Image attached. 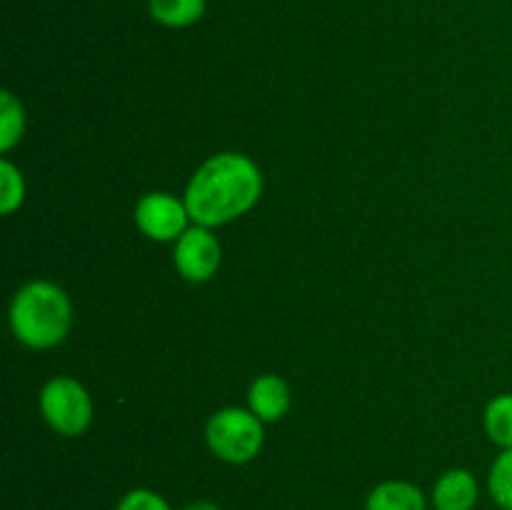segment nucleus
Wrapping results in <instances>:
<instances>
[{"label":"nucleus","instance_id":"obj_5","mask_svg":"<svg viewBox=\"0 0 512 510\" xmlns=\"http://www.w3.org/2000/svg\"><path fill=\"white\" fill-rule=\"evenodd\" d=\"M185 200L170 193H148L135 205V225L145 238L155 243H175L190 228Z\"/></svg>","mask_w":512,"mask_h":510},{"label":"nucleus","instance_id":"obj_15","mask_svg":"<svg viewBox=\"0 0 512 510\" xmlns=\"http://www.w3.org/2000/svg\"><path fill=\"white\" fill-rule=\"evenodd\" d=\"M115 510H175L168 500L150 488H133L120 498Z\"/></svg>","mask_w":512,"mask_h":510},{"label":"nucleus","instance_id":"obj_8","mask_svg":"<svg viewBox=\"0 0 512 510\" xmlns=\"http://www.w3.org/2000/svg\"><path fill=\"white\" fill-rule=\"evenodd\" d=\"M290 400L293 395L280 375L265 373L250 383L248 405L263 423H278L280 418H285V413L290 410Z\"/></svg>","mask_w":512,"mask_h":510},{"label":"nucleus","instance_id":"obj_14","mask_svg":"<svg viewBox=\"0 0 512 510\" xmlns=\"http://www.w3.org/2000/svg\"><path fill=\"white\" fill-rule=\"evenodd\" d=\"M25 200V178L13 160H0V213L13 215Z\"/></svg>","mask_w":512,"mask_h":510},{"label":"nucleus","instance_id":"obj_1","mask_svg":"<svg viewBox=\"0 0 512 510\" xmlns=\"http://www.w3.org/2000/svg\"><path fill=\"white\" fill-rule=\"evenodd\" d=\"M263 195V173L258 163L243 153L210 155L193 173L185 188V205L193 225L220 228L258 205Z\"/></svg>","mask_w":512,"mask_h":510},{"label":"nucleus","instance_id":"obj_9","mask_svg":"<svg viewBox=\"0 0 512 510\" xmlns=\"http://www.w3.org/2000/svg\"><path fill=\"white\" fill-rule=\"evenodd\" d=\"M365 510H428V498L408 480H383L368 493Z\"/></svg>","mask_w":512,"mask_h":510},{"label":"nucleus","instance_id":"obj_16","mask_svg":"<svg viewBox=\"0 0 512 510\" xmlns=\"http://www.w3.org/2000/svg\"><path fill=\"white\" fill-rule=\"evenodd\" d=\"M183 510H223L218 503H213V500H193V503L185 505Z\"/></svg>","mask_w":512,"mask_h":510},{"label":"nucleus","instance_id":"obj_2","mask_svg":"<svg viewBox=\"0 0 512 510\" xmlns=\"http://www.w3.org/2000/svg\"><path fill=\"white\" fill-rule=\"evenodd\" d=\"M10 330L25 348L48 350L63 343L73 325L68 293L50 280H30L10 300Z\"/></svg>","mask_w":512,"mask_h":510},{"label":"nucleus","instance_id":"obj_6","mask_svg":"<svg viewBox=\"0 0 512 510\" xmlns=\"http://www.w3.org/2000/svg\"><path fill=\"white\" fill-rule=\"evenodd\" d=\"M223 248L220 240L215 238L213 230L203 225H190L178 240H175L173 263L180 278L190 283H208L220 268Z\"/></svg>","mask_w":512,"mask_h":510},{"label":"nucleus","instance_id":"obj_4","mask_svg":"<svg viewBox=\"0 0 512 510\" xmlns=\"http://www.w3.org/2000/svg\"><path fill=\"white\" fill-rule=\"evenodd\" d=\"M40 415L60 438H78L93 423V400L85 385L70 375H55L40 390Z\"/></svg>","mask_w":512,"mask_h":510},{"label":"nucleus","instance_id":"obj_7","mask_svg":"<svg viewBox=\"0 0 512 510\" xmlns=\"http://www.w3.org/2000/svg\"><path fill=\"white\" fill-rule=\"evenodd\" d=\"M480 500V485L470 470L450 468L435 480L430 505L435 510H475Z\"/></svg>","mask_w":512,"mask_h":510},{"label":"nucleus","instance_id":"obj_11","mask_svg":"<svg viewBox=\"0 0 512 510\" xmlns=\"http://www.w3.org/2000/svg\"><path fill=\"white\" fill-rule=\"evenodd\" d=\"M485 435L498 445L500 450L512 448V393L495 395L483 413Z\"/></svg>","mask_w":512,"mask_h":510},{"label":"nucleus","instance_id":"obj_13","mask_svg":"<svg viewBox=\"0 0 512 510\" xmlns=\"http://www.w3.org/2000/svg\"><path fill=\"white\" fill-rule=\"evenodd\" d=\"M488 495L500 510H512V448L500 450L490 465Z\"/></svg>","mask_w":512,"mask_h":510},{"label":"nucleus","instance_id":"obj_3","mask_svg":"<svg viewBox=\"0 0 512 510\" xmlns=\"http://www.w3.org/2000/svg\"><path fill=\"white\" fill-rule=\"evenodd\" d=\"M263 420L245 408H220L210 415L205 425V443L210 453L230 465H245L255 460L263 450L265 430Z\"/></svg>","mask_w":512,"mask_h":510},{"label":"nucleus","instance_id":"obj_12","mask_svg":"<svg viewBox=\"0 0 512 510\" xmlns=\"http://www.w3.org/2000/svg\"><path fill=\"white\" fill-rule=\"evenodd\" d=\"M25 135L23 103L10 90L0 93V150L10 153Z\"/></svg>","mask_w":512,"mask_h":510},{"label":"nucleus","instance_id":"obj_10","mask_svg":"<svg viewBox=\"0 0 512 510\" xmlns=\"http://www.w3.org/2000/svg\"><path fill=\"white\" fill-rule=\"evenodd\" d=\"M208 0H148V13L165 28H190L205 15Z\"/></svg>","mask_w":512,"mask_h":510}]
</instances>
